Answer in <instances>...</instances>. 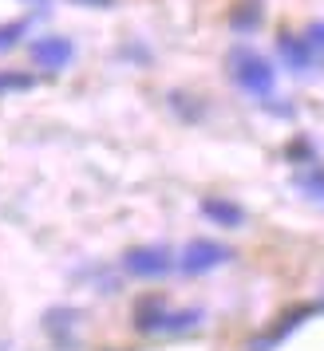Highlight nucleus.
<instances>
[{
  "mask_svg": "<svg viewBox=\"0 0 324 351\" xmlns=\"http://www.w3.org/2000/svg\"><path fill=\"white\" fill-rule=\"evenodd\" d=\"M229 75H233V83H238L242 91H249L253 99H269L273 87H277L273 64H269L265 56H257V51H249V48H238L229 56Z\"/></svg>",
  "mask_w": 324,
  "mask_h": 351,
  "instance_id": "1",
  "label": "nucleus"
},
{
  "mask_svg": "<svg viewBox=\"0 0 324 351\" xmlns=\"http://www.w3.org/2000/svg\"><path fill=\"white\" fill-rule=\"evenodd\" d=\"M202 324V312L198 308H186V312H170V308H162L159 300H143L139 304V312H135V328L146 335H178V332H190Z\"/></svg>",
  "mask_w": 324,
  "mask_h": 351,
  "instance_id": "2",
  "label": "nucleus"
},
{
  "mask_svg": "<svg viewBox=\"0 0 324 351\" xmlns=\"http://www.w3.org/2000/svg\"><path fill=\"white\" fill-rule=\"evenodd\" d=\"M123 269L130 276L154 280V276H166V272L174 269V253L166 245H139V249H127L123 253Z\"/></svg>",
  "mask_w": 324,
  "mask_h": 351,
  "instance_id": "3",
  "label": "nucleus"
},
{
  "mask_svg": "<svg viewBox=\"0 0 324 351\" xmlns=\"http://www.w3.org/2000/svg\"><path fill=\"white\" fill-rule=\"evenodd\" d=\"M229 256H233V249L218 245V241L198 237V241H190V245L178 253V269L186 272V276H202V272H213L218 265H226Z\"/></svg>",
  "mask_w": 324,
  "mask_h": 351,
  "instance_id": "4",
  "label": "nucleus"
},
{
  "mask_svg": "<svg viewBox=\"0 0 324 351\" xmlns=\"http://www.w3.org/2000/svg\"><path fill=\"white\" fill-rule=\"evenodd\" d=\"M71 60H76V44H71L67 36H60V32L40 36V40L32 44V64L44 67V71H64Z\"/></svg>",
  "mask_w": 324,
  "mask_h": 351,
  "instance_id": "5",
  "label": "nucleus"
},
{
  "mask_svg": "<svg viewBox=\"0 0 324 351\" xmlns=\"http://www.w3.org/2000/svg\"><path fill=\"white\" fill-rule=\"evenodd\" d=\"M316 312H324V304H305V308H292V312H285V319H277L265 335H257V339L249 343V351H273L281 339H289V335L297 332L308 316H316Z\"/></svg>",
  "mask_w": 324,
  "mask_h": 351,
  "instance_id": "6",
  "label": "nucleus"
},
{
  "mask_svg": "<svg viewBox=\"0 0 324 351\" xmlns=\"http://www.w3.org/2000/svg\"><path fill=\"white\" fill-rule=\"evenodd\" d=\"M277 51H281V64L289 67V71H308L312 67V56H308V44L301 36L292 32H281L277 36Z\"/></svg>",
  "mask_w": 324,
  "mask_h": 351,
  "instance_id": "7",
  "label": "nucleus"
},
{
  "mask_svg": "<svg viewBox=\"0 0 324 351\" xmlns=\"http://www.w3.org/2000/svg\"><path fill=\"white\" fill-rule=\"evenodd\" d=\"M202 213H206L210 221L226 225V229L245 225V209L238 206V202H226V197H206V202H202Z\"/></svg>",
  "mask_w": 324,
  "mask_h": 351,
  "instance_id": "8",
  "label": "nucleus"
},
{
  "mask_svg": "<svg viewBox=\"0 0 324 351\" xmlns=\"http://www.w3.org/2000/svg\"><path fill=\"white\" fill-rule=\"evenodd\" d=\"M32 87H36L32 71H16V67L0 71V99H4V95H16V91H32Z\"/></svg>",
  "mask_w": 324,
  "mask_h": 351,
  "instance_id": "9",
  "label": "nucleus"
},
{
  "mask_svg": "<svg viewBox=\"0 0 324 351\" xmlns=\"http://www.w3.org/2000/svg\"><path fill=\"white\" fill-rule=\"evenodd\" d=\"M301 40L308 44V56H312V64H324V20H316V24H308Z\"/></svg>",
  "mask_w": 324,
  "mask_h": 351,
  "instance_id": "10",
  "label": "nucleus"
},
{
  "mask_svg": "<svg viewBox=\"0 0 324 351\" xmlns=\"http://www.w3.org/2000/svg\"><path fill=\"white\" fill-rule=\"evenodd\" d=\"M24 32H28V20H8V24H0V51L16 48L20 40H24Z\"/></svg>",
  "mask_w": 324,
  "mask_h": 351,
  "instance_id": "11",
  "label": "nucleus"
},
{
  "mask_svg": "<svg viewBox=\"0 0 324 351\" xmlns=\"http://www.w3.org/2000/svg\"><path fill=\"white\" fill-rule=\"evenodd\" d=\"M257 20H261V4H257V0H242V8L233 12V28L245 32V28H253Z\"/></svg>",
  "mask_w": 324,
  "mask_h": 351,
  "instance_id": "12",
  "label": "nucleus"
},
{
  "mask_svg": "<svg viewBox=\"0 0 324 351\" xmlns=\"http://www.w3.org/2000/svg\"><path fill=\"white\" fill-rule=\"evenodd\" d=\"M297 186L305 190V197H312V202H321V206H324V170H312V174H305Z\"/></svg>",
  "mask_w": 324,
  "mask_h": 351,
  "instance_id": "13",
  "label": "nucleus"
},
{
  "mask_svg": "<svg viewBox=\"0 0 324 351\" xmlns=\"http://www.w3.org/2000/svg\"><path fill=\"white\" fill-rule=\"evenodd\" d=\"M71 4H83V8H111L115 0H71Z\"/></svg>",
  "mask_w": 324,
  "mask_h": 351,
  "instance_id": "14",
  "label": "nucleus"
},
{
  "mask_svg": "<svg viewBox=\"0 0 324 351\" xmlns=\"http://www.w3.org/2000/svg\"><path fill=\"white\" fill-rule=\"evenodd\" d=\"M28 4H48V0H28Z\"/></svg>",
  "mask_w": 324,
  "mask_h": 351,
  "instance_id": "15",
  "label": "nucleus"
}]
</instances>
